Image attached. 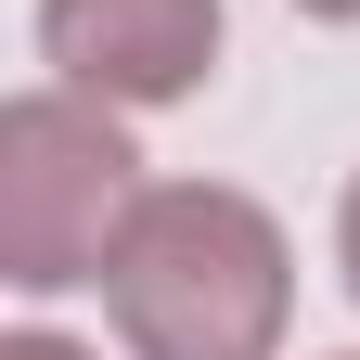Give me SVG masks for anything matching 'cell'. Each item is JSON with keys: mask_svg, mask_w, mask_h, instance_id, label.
Here are the masks:
<instances>
[{"mask_svg": "<svg viewBox=\"0 0 360 360\" xmlns=\"http://www.w3.org/2000/svg\"><path fill=\"white\" fill-rule=\"evenodd\" d=\"M103 309H116L129 360H270L296 309V257L257 193L142 180V206L103 257Z\"/></svg>", "mask_w": 360, "mask_h": 360, "instance_id": "obj_1", "label": "cell"}, {"mask_svg": "<svg viewBox=\"0 0 360 360\" xmlns=\"http://www.w3.org/2000/svg\"><path fill=\"white\" fill-rule=\"evenodd\" d=\"M129 206H142V155L103 90H26L0 116V270L26 296L103 283Z\"/></svg>", "mask_w": 360, "mask_h": 360, "instance_id": "obj_2", "label": "cell"}, {"mask_svg": "<svg viewBox=\"0 0 360 360\" xmlns=\"http://www.w3.org/2000/svg\"><path fill=\"white\" fill-rule=\"evenodd\" d=\"M39 52L103 103H193L219 65V0H39Z\"/></svg>", "mask_w": 360, "mask_h": 360, "instance_id": "obj_3", "label": "cell"}, {"mask_svg": "<svg viewBox=\"0 0 360 360\" xmlns=\"http://www.w3.org/2000/svg\"><path fill=\"white\" fill-rule=\"evenodd\" d=\"M335 257H347V296H360V180H347V206H335Z\"/></svg>", "mask_w": 360, "mask_h": 360, "instance_id": "obj_4", "label": "cell"}, {"mask_svg": "<svg viewBox=\"0 0 360 360\" xmlns=\"http://www.w3.org/2000/svg\"><path fill=\"white\" fill-rule=\"evenodd\" d=\"M0 360H90V347H65V335H13Z\"/></svg>", "mask_w": 360, "mask_h": 360, "instance_id": "obj_5", "label": "cell"}, {"mask_svg": "<svg viewBox=\"0 0 360 360\" xmlns=\"http://www.w3.org/2000/svg\"><path fill=\"white\" fill-rule=\"evenodd\" d=\"M296 13H322V26H360V0H296Z\"/></svg>", "mask_w": 360, "mask_h": 360, "instance_id": "obj_6", "label": "cell"}]
</instances>
